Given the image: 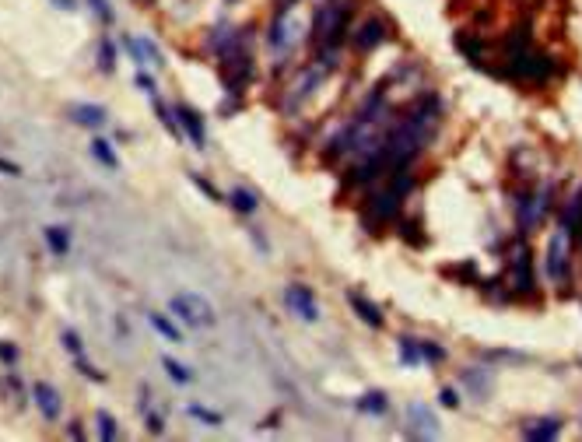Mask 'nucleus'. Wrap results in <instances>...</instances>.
Instances as JSON below:
<instances>
[{
    "instance_id": "7",
    "label": "nucleus",
    "mask_w": 582,
    "mask_h": 442,
    "mask_svg": "<svg viewBox=\"0 0 582 442\" xmlns=\"http://www.w3.org/2000/svg\"><path fill=\"white\" fill-rule=\"evenodd\" d=\"M512 288H516L519 295H530V291L537 288V284H533V267H530V249H526L523 239L512 246Z\"/></svg>"
},
{
    "instance_id": "21",
    "label": "nucleus",
    "mask_w": 582,
    "mask_h": 442,
    "mask_svg": "<svg viewBox=\"0 0 582 442\" xmlns=\"http://www.w3.org/2000/svg\"><path fill=\"white\" fill-rule=\"evenodd\" d=\"M386 407H389V400H386V393H379V390L365 393V397L358 400V410H361V415H386Z\"/></svg>"
},
{
    "instance_id": "22",
    "label": "nucleus",
    "mask_w": 582,
    "mask_h": 442,
    "mask_svg": "<svg viewBox=\"0 0 582 442\" xmlns=\"http://www.w3.org/2000/svg\"><path fill=\"white\" fill-rule=\"evenodd\" d=\"M463 382L477 393V397H487V390H492V379H487V369H467L463 372Z\"/></svg>"
},
{
    "instance_id": "40",
    "label": "nucleus",
    "mask_w": 582,
    "mask_h": 442,
    "mask_svg": "<svg viewBox=\"0 0 582 442\" xmlns=\"http://www.w3.org/2000/svg\"><path fill=\"white\" fill-rule=\"evenodd\" d=\"M53 8H60V11H74L77 4H74V0H53Z\"/></svg>"
},
{
    "instance_id": "17",
    "label": "nucleus",
    "mask_w": 582,
    "mask_h": 442,
    "mask_svg": "<svg viewBox=\"0 0 582 442\" xmlns=\"http://www.w3.org/2000/svg\"><path fill=\"white\" fill-rule=\"evenodd\" d=\"M456 49H463L474 67H484V42L474 39L470 32H456Z\"/></svg>"
},
{
    "instance_id": "16",
    "label": "nucleus",
    "mask_w": 582,
    "mask_h": 442,
    "mask_svg": "<svg viewBox=\"0 0 582 442\" xmlns=\"http://www.w3.org/2000/svg\"><path fill=\"white\" fill-rule=\"evenodd\" d=\"M43 235H46V246H49L53 256H67L71 253V228L67 225H49Z\"/></svg>"
},
{
    "instance_id": "11",
    "label": "nucleus",
    "mask_w": 582,
    "mask_h": 442,
    "mask_svg": "<svg viewBox=\"0 0 582 442\" xmlns=\"http://www.w3.org/2000/svg\"><path fill=\"white\" fill-rule=\"evenodd\" d=\"M351 42H354V49H358V53H372L376 46H383V42H386V25H383L379 18H369V21H365V25L358 28V32L351 36Z\"/></svg>"
},
{
    "instance_id": "24",
    "label": "nucleus",
    "mask_w": 582,
    "mask_h": 442,
    "mask_svg": "<svg viewBox=\"0 0 582 442\" xmlns=\"http://www.w3.org/2000/svg\"><path fill=\"white\" fill-rule=\"evenodd\" d=\"M186 415H190V418H197V421H200V425H207V428H218V425L225 421V418L218 415V410H210V407H204V404H190V407H186Z\"/></svg>"
},
{
    "instance_id": "41",
    "label": "nucleus",
    "mask_w": 582,
    "mask_h": 442,
    "mask_svg": "<svg viewBox=\"0 0 582 442\" xmlns=\"http://www.w3.org/2000/svg\"><path fill=\"white\" fill-rule=\"evenodd\" d=\"M228 4H232V0H228Z\"/></svg>"
},
{
    "instance_id": "25",
    "label": "nucleus",
    "mask_w": 582,
    "mask_h": 442,
    "mask_svg": "<svg viewBox=\"0 0 582 442\" xmlns=\"http://www.w3.org/2000/svg\"><path fill=\"white\" fill-rule=\"evenodd\" d=\"M99 67H102V74H112V71H116V46H112L109 36L99 39Z\"/></svg>"
},
{
    "instance_id": "35",
    "label": "nucleus",
    "mask_w": 582,
    "mask_h": 442,
    "mask_svg": "<svg viewBox=\"0 0 582 442\" xmlns=\"http://www.w3.org/2000/svg\"><path fill=\"white\" fill-rule=\"evenodd\" d=\"M137 88H141L144 95H158V84H155V77H147L144 71L137 74Z\"/></svg>"
},
{
    "instance_id": "29",
    "label": "nucleus",
    "mask_w": 582,
    "mask_h": 442,
    "mask_svg": "<svg viewBox=\"0 0 582 442\" xmlns=\"http://www.w3.org/2000/svg\"><path fill=\"white\" fill-rule=\"evenodd\" d=\"M190 180H193V186H197V190H200V193H204L210 204H221V193H218V186H214V183H207L204 175H197V172L190 175Z\"/></svg>"
},
{
    "instance_id": "10",
    "label": "nucleus",
    "mask_w": 582,
    "mask_h": 442,
    "mask_svg": "<svg viewBox=\"0 0 582 442\" xmlns=\"http://www.w3.org/2000/svg\"><path fill=\"white\" fill-rule=\"evenodd\" d=\"M32 400H36L39 415H43L46 421H56L60 410H64V404H60V393H56L53 382H36V386H32Z\"/></svg>"
},
{
    "instance_id": "5",
    "label": "nucleus",
    "mask_w": 582,
    "mask_h": 442,
    "mask_svg": "<svg viewBox=\"0 0 582 442\" xmlns=\"http://www.w3.org/2000/svg\"><path fill=\"white\" fill-rule=\"evenodd\" d=\"M284 306H288L298 319H305V323H316V319H319V302H316L313 288H305V284H288V288H284Z\"/></svg>"
},
{
    "instance_id": "19",
    "label": "nucleus",
    "mask_w": 582,
    "mask_h": 442,
    "mask_svg": "<svg viewBox=\"0 0 582 442\" xmlns=\"http://www.w3.org/2000/svg\"><path fill=\"white\" fill-rule=\"evenodd\" d=\"M88 151H91V158H95L99 165H106V169H119V158H116V151H112V144L106 140V137H95V140H91V147H88Z\"/></svg>"
},
{
    "instance_id": "36",
    "label": "nucleus",
    "mask_w": 582,
    "mask_h": 442,
    "mask_svg": "<svg viewBox=\"0 0 582 442\" xmlns=\"http://www.w3.org/2000/svg\"><path fill=\"white\" fill-rule=\"evenodd\" d=\"M144 425H147V432H151V435H162V428H165V425H162V418H158V415H151V410H144Z\"/></svg>"
},
{
    "instance_id": "4",
    "label": "nucleus",
    "mask_w": 582,
    "mask_h": 442,
    "mask_svg": "<svg viewBox=\"0 0 582 442\" xmlns=\"http://www.w3.org/2000/svg\"><path fill=\"white\" fill-rule=\"evenodd\" d=\"M400 204H404V197L396 193L393 186H386V190L372 193V197H369V208H365V225H369V232H372V225H383V221L396 218Z\"/></svg>"
},
{
    "instance_id": "9",
    "label": "nucleus",
    "mask_w": 582,
    "mask_h": 442,
    "mask_svg": "<svg viewBox=\"0 0 582 442\" xmlns=\"http://www.w3.org/2000/svg\"><path fill=\"white\" fill-rule=\"evenodd\" d=\"M544 267H547V274L555 278V281H565V278H568V243H565V232H558L555 239H550Z\"/></svg>"
},
{
    "instance_id": "13",
    "label": "nucleus",
    "mask_w": 582,
    "mask_h": 442,
    "mask_svg": "<svg viewBox=\"0 0 582 442\" xmlns=\"http://www.w3.org/2000/svg\"><path fill=\"white\" fill-rule=\"evenodd\" d=\"M348 302H351V309L365 319V323H369V327H383V323H386V316H383V309L376 306V302H369V299H365V295H358V291H348Z\"/></svg>"
},
{
    "instance_id": "30",
    "label": "nucleus",
    "mask_w": 582,
    "mask_h": 442,
    "mask_svg": "<svg viewBox=\"0 0 582 442\" xmlns=\"http://www.w3.org/2000/svg\"><path fill=\"white\" fill-rule=\"evenodd\" d=\"M60 344H64V351H67V355L71 358H77L81 355V337H77V330H64V334H60Z\"/></svg>"
},
{
    "instance_id": "3",
    "label": "nucleus",
    "mask_w": 582,
    "mask_h": 442,
    "mask_svg": "<svg viewBox=\"0 0 582 442\" xmlns=\"http://www.w3.org/2000/svg\"><path fill=\"white\" fill-rule=\"evenodd\" d=\"M344 25H348V8L344 4H323L319 8V14H316V39H319V46H326V49H333L337 42L344 39Z\"/></svg>"
},
{
    "instance_id": "15",
    "label": "nucleus",
    "mask_w": 582,
    "mask_h": 442,
    "mask_svg": "<svg viewBox=\"0 0 582 442\" xmlns=\"http://www.w3.org/2000/svg\"><path fill=\"white\" fill-rule=\"evenodd\" d=\"M579 228H582V190H579V193L565 204V211H561V232L575 239Z\"/></svg>"
},
{
    "instance_id": "8",
    "label": "nucleus",
    "mask_w": 582,
    "mask_h": 442,
    "mask_svg": "<svg viewBox=\"0 0 582 442\" xmlns=\"http://www.w3.org/2000/svg\"><path fill=\"white\" fill-rule=\"evenodd\" d=\"M67 120L77 123V127H84V130H102V127L109 123V116H106V109L95 106V102H71V106H67Z\"/></svg>"
},
{
    "instance_id": "12",
    "label": "nucleus",
    "mask_w": 582,
    "mask_h": 442,
    "mask_svg": "<svg viewBox=\"0 0 582 442\" xmlns=\"http://www.w3.org/2000/svg\"><path fill=\"white\" fill-rule=\"evenodd\" d=\"M175 120L182 127V134H190V140L197 147H207V130H204V116L190 106H175Z\"/></svg>"
},
{
    "instance_id": "18",
    "label": "nucleus",
    "mask_w": 582,
    "mask_h": 442,
    "mask_svg": "<svg viewBox=\"0 0 582 442\" xmlns=\"http://www.w3.org/2000/svg\"><path fill=\"white\" fill-rule=\"evenodd\" d=\"M558 432H561V421H558V418L530 421V425L523 428V435H526V439H533V442H540V439H558Z\"/></svg>"
},
{
    "instance_id": "28",
    "label": "nucleus",
    "mask_w": 582,
    "mask_h": 442,
    "mask_svg": "<svg viewBox=\"0 0 582 442\" xmlns=\"http://www.w3.org/2000/svg\"><path fill=\"white\" fill-rule=\"evenodd\" d=\"M84 4L91 8V14H95L102 25H112V21H116V11L109 8V0H84Z\"/></svg>"
},
{
    "instance_id": "23",
    "label": "nucleus",
    "mask_w": 582,
    "mask_h": 442,
    "mask_svg": "<svg viewBox=\"0 0 582 442\" xmlns=\"http://www.w3.org/2000/svg\"><path fill=\"white\" fill-rule=\"evenodd\" d=\"M396 351H400V362L407 369L421 362V341H414V337H400V341H396Z\"/></svg>"
},
{
    "instance_id": "34",
    "label": "nucleus",
    "mask_w": 582,
    "mask_h": 442,
    "mask_svg": "<svg viewBox=\"0 0 582 442\" xmlns=\"http://www.w3.org/2000/svg\"><path fill=\"white\" fill-rule=\"evenodd\" d=\"M0 362H4V365H14V362H18V347L8 344V341H0Z\"/></svg>"
},
{
    "instance_id": "33",
    "label": "nucleus",
    "mask_w": 582,
    "mask_h": 442,
    "mask_svg": "<svg viewBox=\"0 0 582 442\" xmlns=\"http://www.w3.org/2000/svg\"><path fill=\"white\" fill-rule=\"evenodd\" d=\"M74 362H77V369H81V376H84V379H95V382H102V379H106V376H102V372H99L95 365H91V362H84L81 355H77Z\"/></svg>"
},
{
    "instance_id": "26",
    "label": "nucleus",
    "mask_w": 582,
    "mask_h": 442,
    "mask_svg": "<svg viewBox=\"0 0 582 442\" xmlns=\"http://www.w3.org/2000/svg\"><path fill=\"white\" fill-rule=\"evenodd\" d=\"M95 425H99V435H102L106 442H116V439H119V428H116V418L109 415V410H99V415H95Z\"/></svg>"
},
{
    "instance_id": "1",
    "label": "nucleus",
    "mask_w": 582,
    "mask_h": 442,
    "mask_svg": "<svg viewBox=\"0 0 582 442\" xmlns=\"http://www.w3.org/2000/svg\"><path fill=\"white\" fill-rule=\"evenodd\" d=\"M169 309H172L175 319H182L193 330L214 327V319H218V316H214V306L204 299V295H197V291H175L169 299Z\"/></svg>"
},
{
    "instance_id": "37",
    "label": "nucleus",
    "mask_w": 582,
    "mask_h": 442,
    "mask_svg": "<svg viewBox=\"0 0 582 442\" xmlns=\"http://www.w3.org/2000/svg\"><path fill=\"white\" fill-rule=\"evenodd\" d=\"M439 400H442V404H446V407H459V393H456V390H452V386H446V390H442V393H439Z\"/></svg>"
},
{
    "instance_id": "20",
    "label": "nucleus",
    "mask_w": 582,
    "mask_h": 442,
    "mask_svg": "<svg viewBox=\"0 0 582 442\" xmlns=\"http://www.w3.org/2000/svg\"><path fill=\"white\" fill-rule=\"evenodd\" d=\"M147 319H151V327H155L158 334H162V341H169V344H182V334H179V327L169 319V316H162V312H147Z\"/></svg>"
},
{
    "instance_id": "14",
    "label": "nucleus",
    "mask_w": 582,
    "mask_h": 442,
    "mask_svg": "<svg viewBox=\"0 0 582 442\" xmlns=\"http://www.w3.org/2000/svg\"><path fill=\"white\" fill-rule=\"evenodd\" d=\"M225 204H228L232 211H239V214H256V211H260L256 193L242 190V186H232V190H228V197H225Z\"/></svg>"
},
{
    "instance_id": "32",
    "label": "nucleus",
    "mask_w": 582,
    "mask_h": 442,
    "mask_svg": "<svg viewBox=\"0 0 582 442\" xmlns=\"http://www.w3.org/2000/svg\"><path fill=\"white\" fill-rule=\"evenodd\" d=\"M400 235H407L414 246H424V235L417 232V221H404V225H400Z\"/></svg>"
},
{
    "instance_id": "39",
    "label": "nucleus",
    "mask_w": 582,
    "mask_h": 442,
    "mask_svg": "<svg viewBox=\"0 0 582 442\" xmlns=\"http://www.w3.org/2000/svg\"><path fill=\"white\" fill-rule=\"evenodd\" d=\"M67 432H71V439H84V428H81V421H71V428H67Z\"/></svg>"
},
{
    "instance_id": "6",
    "label": "nucleus",
    "mask_w": 582,
    "mask_h": 442,
    "mask_svg": "<svg viewBox=\"0 0 582 442\" xmlns=\"http://www.w3.org/2000/svg\"><path fill=\"white\" fill-rule=\"evenodd\" d=\"M407 439H435L439 435V421L432 415L428 404H411L407 407V428H404Z\"/></svg>"
},
{
    "instance_id": "27",
    "label": "nucleus",
    "mask_w": 582,
    "mask_h": 442,
    "mask_svg": "<svg viewBox=\"0 0 582 442\" xmlns=\"http://www.w3.org/2000/svg\"><path fill=\"white\" fill-rule=\"evenodd\" d=\"M162 365H165V372H169V379H172V382H179V386H186V382L193 379V372H190L186 365H179L175 358H162Z\"/></svg>"
},
{
    "instance_id": "2",
    "label": "nucleus",
    "mask_w": 582,
    "mask_h": 442,
    "mask_svg": "<svg viewBox=\"0 0 582 442\" xmlns=\"http://www.w3.org/2000/svg\"><path fill=\"white\" fill-rule=\"evenodd\" d=\"M509 74L512 77H519V81H547V77H555V71H558V64H555V56H547V53H537V49H519V53H509Z\"/></svg>"
},
{
    "instance_id": "38",
    "label": "nucleus",
    "mask_w": 582,
    "mask_h": 442,
    "mask_svg": "<svg viewBox=\"0 0 582 442\" xmlns=\"http://www.w3.org/2000/svg\"><path fill=\"white\" fill-rule=\"evenodd\" d=\"M0 175H21V169L14 162H8V158H0Z\"/></svg>"
},
{
    "instance_id": "31",
    "label": "nucleus",
    "mask_w": 582,
    "mask_h": 442,
    "mask_svg": "<svg viewBox=\"0 0 582 442\" xmlns=\"http://www.w3.org/2000/svg\"><path fill=\"white\" fill-rule=\"evenodd\" d=\"M421 358H428V362H446V347H439V344H432V341H421Z\"/></svg>"
}]
</instances>
